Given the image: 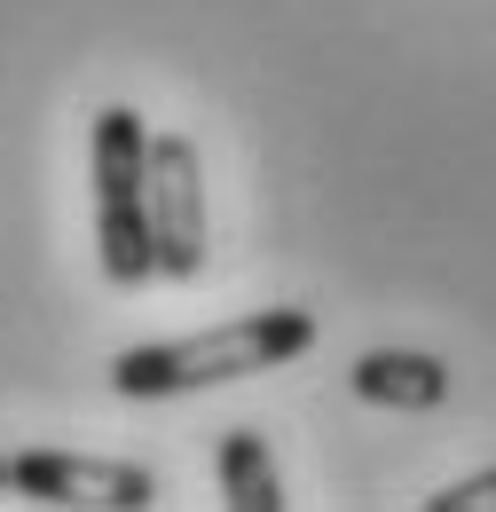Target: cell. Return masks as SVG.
Here are the masks:
<instances>
[{
    "mask_svg": "<svg viewBox=\"0 0 496 512\" xmlns=\"http://www.w3.org/2000/svg\"><path fill=\"white\" fill-rule=\"evenodd\" d=\"M308 347H315L308 308H252L237 323H213V331H189V339H150V347L111 355V394H126V402H174V394H205V386H229V379L284 371Z\"/></svg>",
    "mask_w": 496,
    "mask_h": 512,
    "instance_id": "cell-1",
    "label": "cell"
},
{
    "mask_svg": "<svg viewBox=\"0 0 496 512\" xmlns=\"http://www.w3.org/2000/svg\"><path fill=\"white\" fill-rule=\"evenodd\" d=\"M347 386H355V402H371V410L418 418V410H441V402H449V363H441V355H418V347H371V355L347 363Z\"/></svg>",
    "mask_w": 496,
    "mask_h": 512,
    "instance_id": "cell-5",
    "label": "cell"
},
{
    "mask_svg": "<svg viewBox=\"0 0 496 512\" xmlns=\"http://www.w3.org/2000/svg\"><path fill=\"white\" fill-rule=\"evenodd\" d=\"M150 260L166 284L205 268V166L189 134H150Z\"/></svg>",
    "mask_w": 496,
    "mask_h": 512,
    "instance_id": "cell-4",
    "label": "cell"
},
{
    "mask_svg": "<svg viewBox=\"0 0 496 512\" xmlns=\"http://www.w3.org/2000/svg\"><path fill=\"white\" fill-rule=\"evenodd\" d=\"M426 512H496V465H481V473H465V481L434 489Z\"/></svg>",
    "mask_w": 496,
    "mask_h": 512,
    "instance_id": "cell-7",
    "label": "cell"
},
{
    "mask_svg": "<svg viewBox=\"0 0 496 512\" xmlns=\"http://www.w3.org/2000/svg\"><path fill=\"white\" fill-rule=\"evenodd\" d=\"M213 473H221V505L229 512H284V473H276V449L260 426H221L213 442Z\"/></svg>",
    "mask_w": 496,
    "mask_h": 512,
    "instance_id": "cell-6",
    "label": "cell"
},
{
    "mask_svg": "<svg viewBox=\"0 0 496 512\" xmlns=\"http://www.w3.org/2000/svg\"><path fill=\"white\" fill-rule=\"evenodd\" d=\"M87 174H95V260H103V284L142 292L158 276V260H150V127H142V111H126V103L95 111Z\"/></svg>",
    "mask_w": 496,
    "mask_h": 512,
    "instance_id": "cell-2",
    "label": "cell"
},
{
    "mask_svg": "<svg viewBox=\"0 0 496 512\" xmlns=\"http://www.w3.org/2000/svg\"><path fill=\"white\" fill-rule=\"evenodd\" d=\"M0 497H8V457H0Z\"/></svg>",
    "mask_w": 496,
    "mask_h": 512,
    "instance_id": "cell-8",
    "label": "cell"
},
{
    "mask_svg": "<svg viewBox=\"0 0 496 512\" xmlns=\"http://www.w3.org/2000/svg\"><path fill=\"white\" fill-rule=\"evenodd\" d=\"M8 497L48 512H150L158 473L126 457H79V449H16L8 457Z\"/></svg>",
    "mask_w": 496,
    "mask_h": 512,
    "instance_id": "cell-3",
    "label": "cell"
}]
</instances>
